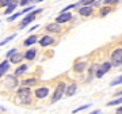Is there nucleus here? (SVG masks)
Instances as JSON below:
<instances>
[{
  "mask_svg": "<svg viewBox=\"0 0 122 114\" xmlns=\"http://www.w3.org/2000/svg\"><path fill=\"white\" fill-rule=\"evenodd\" d=\"M65 83L64 82H60V83L57 84L56 90H54V94H53L52 97V103H56V102H58L61 99V97L64 95V91H65Z\"/></svg>",
  "mask_w": 122,
  "mask_h": 114,
  "instance_id": "1",
  "label": "nucleus"
},
{
  "mask_svg": "<svg viewBox=\"0 0 122 114\" xmlns=\"http://www.w3.org/2000/svg\"><path fill=\"white\" fill-rule=\"evenodd\" d=\"M18 95L22 99L23 103H29L31 99V90L29 87H20L18 90Z\"/></svg>",
  "mask_w": 122,
  "mask_h": 114,
  "instance_id": "2",
  "label": "nucleus"
},
{
  "mask_svg": "<svg viewBox=\"0 0 122 114\" xmlns=\"http://www.w3.org/2000/svg\"><path fill=\"white\" fill-rule=\"evenodd\" d=\"M110 64H113L115 67H121V64H122V49L121 48H117L113 52V54H111V62Z\"/></svg>",
  "mask_w": 122,
  "mask_h": 114,
  "instance_id": "3",
  "label": "nucleus"
},
{
  "mask_svg": "<svg viewBox=\"0 0 122 114\" xmlns=\"http://www.w3.org/2000/svg\"><path fill=\"white\" fill-rule=\"evenodd\" d=\"M41 11H42V10H35V11H33L31 14H29L26 18H23V21L20 22V25H19V29H25V27H26L29 23L34 21V19H35V15H37V14H39Z\"/></svg>",
  "mask_w": 122,
  "mask_h": 114,
  "instance_id": "4",
  "label": "nucleus"
},
{
  "mask_svg": "<svg viewBox=\"0 0 122 114\" xmlns=\"http://www.w3.org/2000/svg\"><path fill=\"white\" fill-rule=\"evenodd\" d=\"M110 68H111V64H110V62H105V64H102L100 67L98 65V68H96V71H95V76L96 78H102L106 72H109Z\"/></svg>",
  "mask_w": 122,
  "mask_h": 114,
  "instance_id": "5",
  "label": "nucleus"
},
{
  "mask_svg": "<svg viewBox=\"0 0 122 114\" xmlns=\"http://www.w3.org/2000/svg\"><path fill=\"white\" fill-rule=\"evenodd\" d=\"M4 86L5 88H15L18 86V80L15 76H11V75H8V76H5L4 79Z\"/></svg>",
  "mask_w": 122,
  "mask_h": 114,
  "instance_id": "6",
  "label": "nucleus"
},
{
  "mask_svg": "<svg viewBox=\"0 0 122 114\" xmlns=\"http://www.w3.org/2000/svg\"><path fill=\"white\" fill-rule=\"evenodd\" d=\"M71 19H72V14L69 12H61L58 16L56 18V23H65V22H69Z\"/></svg>",
  "mask_w": 122,
  "mask_h": 114,
  "instance_id": "7",
  "label": "nucleus"
},
{
  "mask_svg": "<svg viewBox=\"0 0 122 114\" xmlns=\"http://www.w3.org/2000/svg\"><path fill=\"white\" fill-rule=\"evenodd\" d=\"M48 94H49V88L48 87H41V88H37V90H35V97L38 98V99L46 98Z\"/></svg>",
  "mask_w": 122,
  "mask_h": 114,
  "instance_id": "8",
  "label": "nucleus"
},
{
  "mask_svg": "<svg viewBox=\"0 0 122 114\" xmlns=\"http://www.w3.org/2000/svg\"><path fill=\"white\" fill-rule=\"evenodd\" d=\"M53 38L50 37V35H44L41 40H39V45L41 46H49V45H52L53 44Z\"/></svg>",
  "mask_w": 122,
  "mask_h": 114,
  "instance_id": "9",
  "label": "nucleus"
},
{
  "mask_svg": "<svg viewBox=\"0 0 122 114\" xmlns=\"http://www.w3.org/2000/svg\"><path fill=\"white\" fill-rule=\"evenodd\" d=\"M76 90H77L76 84H69L68 87H65L64 94H65L66 97H72V95H75V94H76Z\"/></svg>",
  "mask_w": 122,
  "mask_h": 114,
  "instance_id": "10",
  "label": "nucleus"
},
{
  "mask_svg": "<svg viewBox=\"0 0 122 114\" xmlns=\"http://www.w3.org/2000/svg\"><path fill=\"white\" fill-rule=\"evenodd\" d=\"M79 14L83 15V16H90L92 14V7L91 5H84V7H81L79 10Z\"/></svg>",
  "mask_w": 122,
  "mask_h": 114,
  "instance_id": "11",
  "label": "nucleus"
},
{
  "mask_svg": "<svg viewBox=\"0 0 122 114\" xmlns=\"http://www.w3.org/2000/svg\"><path fill=\"white\" fill-rule=\"evenodd\" d=\"M22 58H23V54L22 53H14L12 56H10V60H11V62L12 64H18V62H20L22 61Z\"/></svg>",
  "mask_w": 122,
  "mask_h": 114,
  "instance_id": "12",
  "label": "nucleus"
},
{
  "mask_svg": "<svg viewBox=\"0 0 122 114\" xmlns=\"http://www.w3.org/2000/svg\"><path fill=\"white\" fill-rule=\"evenodd\" d=\"M46 30L48 31H52V33H58L61 30V27L58 23H49L48 26H46Z\"/></svg>",
  "mask_w": 122,
  "mask_h": 114,
  "instance_id": "13",
  "label": "nucleus"
},
{
  "mask_svg": "<svg viewBox=\"0 0 122 114\" xmlns=\"http://www.w3.org/2000/svg\"><path fill=\"white\" fill-rule=\"evenodd\" d=\"M34 57H35V49H29L23 54V58H26V60H34Z\"/></svg>",
  "mask_w": 122,
  "mask_h": 114,
  "instance_id": "14",
  "label": "nucleus"
},
{
  "mask_svg": "<svg viewBox=\"0 0 122 114\" xmlns=\"http://www.w3.org/2000/svg\"><path fill=\"white\" fill-rule=\"evenodd\" d=\"M87 68V64L86 62H77V64H75V67H73V69H75V72H83L84 69Z\"/></svg>",
  "mask_w": 122,
  "mask_h": 114,
  "instance_id": "15",
  "label": "nucleus"
},
{
  "mask_svg": "<svg viewBox=\"0 0 122 114\" xmlns=\"http://www.w3.org/2000/svg\"><path fill=\"white\" fill-rule=\"evenodd\" d=\"M10 68V62L8 61H3L1 64H0V76H3V75L8 71Z\"/></svg>",
  "mask_w": 122,
  "mask_h": 114,
  "instance_id": "16",
  "label": "nucleus"
},
{
  "mask_svg": "<svg viewBox=\"0 0 122 114\" xmlns=\"http://www.w3.org/2000/svg\"><path fill=\"white\" fill-rule=\"evenodd\" d=\"M37 41H38V40H37V37H35V35H30V37L23 42V45H25V46H31V45H34Z\"/></svg>",
  "mask_w": 122,
  "mask_h": 114,
  "instance_id": "17",
  "label": "nucleus"
},
{
  "mask_svg": "<svg viewBox=\"0 0 122 114\" xmlns=\"http://www.w3.org/2000/svg\"><path fill=\"white\" fill-rule=\"evenodd\" d=\"M16 5H18V3L15 1V0H14V1H12V3H11L10 5H7V10H5V12H4V14H7V15H8V14H11L14 10L16 8Z\"/></svg>",
  "mask_w": 122,
  "mask_h": 114,
  "instance_id": "18",
  "label": "nucleus"
},
{
  "mask_svg": "<svg viewBox=\"0 0 122 114\" xmlns=\"http://www.w3.org/2000/svg\"><path fill=\"white\" fill-rule=\"evenodd\" d=\"M27 68H29V67H27L26 64H23V65H20V67H19V68H18L16 71H15V75H16V76H19V75L25 73V72L27 71Z\"/></svg>",
  "mask_w": 122,
  "mask_h": 114,
  "instance_id": "19",
  "label": "nucleus"
},
{
  "mask_svg": "<svg viewBox=\"0 0 122 114\" xmlns=\"http://www.w3.org/2000/svg\"><path fill=\"white\" fill-rule=\"evenodd\" d=\"M35 83H37V79H34V78H29V79H25L22 82L23 86H33Z\"/></svg>",
  "mask_w": 122,
  "mask_h": 114,
  "instance_id": "20",
  "label": "nucleus"
},
{
  "mask_svg": "<svg viewBox=\"0 0 122 114\" xmlns=\"http://www.w3.org/2000/svg\"><path fill=\"white\" fill-rule=\"evenodd\" d=\"M15 37H16V34H12V35H10V37H7V38H5L4 41H1V42H0V46H3V45H5L7 42H10V41H12L14 38H15Z\"/></svg>",
  "mask_w": 122,
  "mask_h": 114,
  "instance_id": "21",
  "label": "nucleus"
},
{
  "mask_svg": "<svg viewBox=\"0 0 122 114\" xmlns=\"http://www.w3.org/2000/svg\"><path fill=\"white\" fill-rule=\"evenodd\" d=\"M110 11H111V8H110L109 5H107V7H105V8H102V10H100V16H106Z\"/></svg>",
  "mask_w": 122,
  "mask_h": 114,
  "instance_id": "22",
  "label": "nucleus"
},
{
  "mask_svg": "<svg viewBox=\"0 0 122 114\" xmlns=\"http://www.w3.org/2000/svg\"><path fill=\"white\" fill-rule=\"evenodd\" d=\"M14 0H0V7H7L12 3Z\"/></svg>",
  "mask_w": 122,
  "mask_h": 114,
  "instance_id": "23",
  "label": "nucleus"
},
{
  "mask_svg": "<svg viewBox=\"0 0 122 114\" xmlns=\"http://www.w3.org/2000/svg\"><path fill=\"white\" fill-rule=\"evenodd\" d=\"M90 103H87V105H83V106H80V107H77V109H75L73 110V113H77V111H81V110H84V109H88L90 107Z\"/></svg>",
  "mask_w": 122,
  "mask_h": 114,
  "instance_id": "24",
  "label": "nucleus"
},
{
  "mask_svg": "<svg viewBox=\"0 0 122 114\" xmlns=\"http://www.w3.org/2000/svg\"><path fill=\"white\" fill-rule=\"evenodd\" d=\"M105 1L106 5H110V4H117V3H119V0H103Z\"/></svg>",
  "mask_w": 122,
  "mask_h": 114,
  "instance_id": "25",
  "label": "nucleus"
},
{
  "mask_svg": "<svg viewBox=\"0 0 122 114\" xmlns=\"http://www.w3.org/2000/svg\"><path fill=\"white\" fill-rule=\"evenodd\" d=\"M94 1H95V0H81V1H80V4H83V5H91Z\"/></svg>",
  "mask_w": 122,
  "mask_h": 114,
  "instance_id": "26",
  "label": "nucleus"
},
{
  "mask_svg": "<svg viewBox=\"0 0 122 114\" xmlns=\"http://www.w3.org/2000/svg\"><path fill=\"white\" fill-rule=\"evenodd\" d=\"M20 15H22L20 12H16L15 15H12V16H10L8 19H7V21H8V22H12V21H15V19H16L18 16H20Z\"/></svg>",
  "mask_w": 122,
  "mask_h": 114,
  "instance_id": "27",
  "label": "nucleus"
},
{
  "mask_svg": "<svg viewBox=\"0 0 122 114\" xmlns=\"http://www.w3.org/2000/svg\"><path fill=\"white\" fill-rule=\"evenodd\" d=\"M113 105H121V98H119V99H115V101L109 102V103H107V106H113Z\"/></svg>",
  "mask_w": 122,
  "mask_h": 114,
  "instance_id": "28",
  "label": "nucleus"
},
{
  "mask_svg": "<svg viewBox=\"0 0 122 114\" xmlns=\"http://www.w3.org/2000/svg\"><path fill=\"white\" fill-rule=\"evenodd\" d=\"M121 76L119 78H117V80H114V82H111V86H117V84H121Z\"/></svg>",
  "mask_w": 122,
  "mask_h": 114,
  "instance_id": "29",
  "label": "nucleus"
},
{
  "mask_svg": "<svg viewBox=\"0 0 122 114\" xmlns=\"http://www.w3.org/2000/svg\"><path fill=\"white\" fill-rule=\"evenodd\" d=\"M33 8H34V7H27V8H25V10H22V11H20V14H26V12H29V11H33Z\"/></svg>",
  "mask_w": 122,
  "mask_h": 114,
  "instance_id": "30",
  "label": "nucleus"
},
{
  "mask_svg": "<svg viewBox=\"0 0 122 114\" xmlns=\"http://www.w3.org/2000/svg\"><path fill=\"white\" fill-rule=\"evenodd\" d=\"M15 52H16V49H11V50H8V52H7V57L12 56V54H14Z\"/></svg>",
  "mask_w": 122,
  "mask_h": 114,
  "instance_id": "31",
  "label": "nucleus"
},
{
  "mask_svg": "<svg viewBox=\"0 0 122 114\" xmlns=\"http://www.w3.org/2000/svg\"><path fill=\"white\" fill-rule=\"evenodd\" d=\"M29 3H38V1H42V0H27Z\"/></svg>",
  "mask_w": 122,
  "mask_h": 114,
  "instance_id": "32",
  "label": "nucleus"
},
{
  "mask_svg": "<svg viewBox=\"0 0 122 114\" xmlns=\"http://www.w3.org/2000/svg\"><path fill=\"white\" fill-rule=\"evenodd\" d=\"M90 114H100V110H95V111H92V113Z\"/></svg>",
  "mask_w": 122,
  "mask_h": 114,
  "instance_id": "33",
  "label": "nucleus"
},
{
  "mask_svg": "<svg viewBox=\"0 0 122 114\" xmlns=\"http://www.w3.org/2000/svg\"><path fill=\"white\" fill-rule=\"evenodd\" d=\"M121 111H122V109H121V106H119V109H117V114H121Z\"/></svg>",
  "mask_w": 122,
  "mask_h": 114,
  "instance_id": "34",
  "label": "nucleus"
},
{
  "mask_svg": "<svg viewBox=\"0 0 122 114\" xmlns=\"http://www.w3.org/2000/svg\"><path fill=\"white\" fill-rule=\"evenodd\" d=\"M98 1H100V0H98Z\"/></svg>",
  "mask_w": 122,
  "mask_h": 114,
  "instance_id": "35",
  "label": "nucleus"
}]
</instances>
